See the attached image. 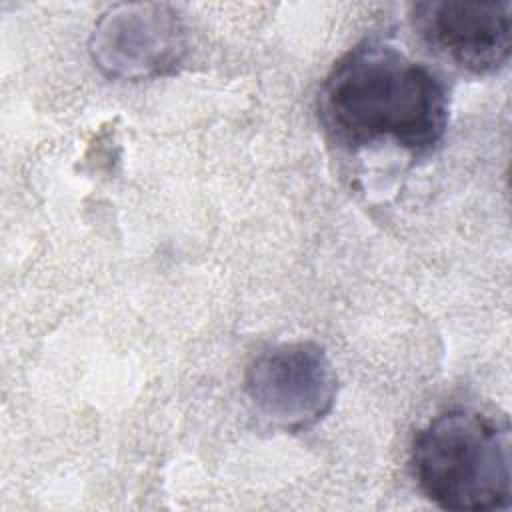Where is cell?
Listing matches in <instances>:
<instances>
[{
	"instance_id": "obj_2",
	"label": "cell",
	"mask_w": 512,
	"mask_h": 512,
	"mask_svg": "<svg viewBox=\"0 0 512 512\" xmlns=\"http://www.w3.org/2000/svg\"><path fill=\"white\" fill-rule=\"evenodd\" d=\"M510 448L506 418L452 408L414 434L410 468L422 494L444 510H506L512 504Z\"/></svg>"
},
{
	"instance_id": "obj_5",
	"label": "cell",
	"mask_w": 512,
	"mask_h": 512,
	"mask_svg": "<svg viewBox=\"0 0 512 512\" xmlns=\"http://www.w3.org/2000/svg\"><path fill=\"white\" fill-rule=\"evenodd\" d=\"M408 16L430 48L472 74L496 72L510 58V0H426L412 4Z\"/></svg>"
},
{
	"instance_id": "obj_3",
	"label": "cell",
	"mask_w": 512,
	"mask_h": 512,
	"mask_svg": "<svg viewBox=\"0 0 512 512\" xmlns=\"http://www.w3.org/2000/svg\"><path fill=\"white\" fill-rule=\"evenodd\" d=\"M88 52L108 78L154 80L182 66L188 54V32L170 4L122 2L98 16Z\"/></svg>"
},
{
	"instance_id": "obj_4",
	"label": "cell",
	"mask_w": 512,
	"mask_h": 512,
	"mask_svg": "<svg viewBox=\"0 0 512 512\" xmlns=\"http://www.w3.org/2000/svg\"><path fill=\"white\" fill-rule=\"evenodd\" d=\"M338 376L316 342H286L260 352L246 368V394L270 424L302 432L330 414Z\"/></svg>"
},
{
	"instance_id": "obj_1",
	"label": "cell",
	"mask_w": 512,
	"mask_h": 512,
	"mask_svg": "<svg viewBox=\"0 0 512 512\" xmlns=\"http://www.w3.org/2000/svg\"><path fill=\"white\" fill-rule=\"evenodd\" d=\"M444 80L392 44L364 40L328 72L318 92V120L340 146L356 150L392 140L426 154L448 126Z\"/></svg>"
}]
</instances>
